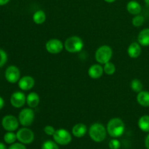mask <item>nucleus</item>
<instances>
[{
    "mask_svg": "<svg viewBox=\"0 0 149 149\" xmlns=\"http://www.w3.org/2000/svg\"><path fill=\"white\" fill-rule=\"evenodd\" d=\"M141 6L138 1H130L128 2L127 5V10L130 14L132 15H137L139 14L141 12Z\"/></svg>",
    "mask_w": 149,
    "mask_h": 149,
    "instance_id": "obj_19",
    "label": "nucleus"
},
{
    "mask_svg": "<svg viewBox=\"0 0 149 149\" xmlns=\"http://www.w3.org/2000/svg\"><path fill=\"white\" fill-rule=\"evenodd\" d=\"M131 89L133 90L135 93H140L143 90V84L139 79H135L132 80L130 84Z\"/></svg>",
    "mask_w": 149,
    "mask_h": 149,
    "instance_id": "obj_22",
    "label": "nucleus"
},
{
    "mask_svg": "<svg viewBox=\"0 0 149 149\" xmlns=\"http://www.w3.org/2000/svg\"><path fill=\"white\" fill-rule=\"evenodd\" d=\"M35 81L33 77L30 76H25L19 80L18 86L22 90H30L34 86Z\"/></svg>",
    "mask_w": 149,
    "mask_h": 149,
    "instance_id": "obj_12",
    "label": "nucleus"
},
{
    "mask_svg": "<svg viewBox=\"0 0 149 149\" xmlns=\"http://www.w3.org/2000/svg\"><path fill=\"white\" fill-rule=\"evenodd\" d=\"M42 149H59L58 143L52 141H47L43 143Z\"/></svg>",
    "mask_w": 149,
    "mask_h": 149,
    "instance_id": "obj_26",
    "label": "nucleus"
},
{
    "mask_svg": "<svg viewBox=\"0 0 149 149\" xmlns=\"http://www.w3.org/2000/svg\"><path fill=\"white\" fill-rule=\"evenodd\" d=\"M87 128L85 125L82 123L77 124L72 128V133L77 138H82L87 133Z\"/></svg>",
    "mask_w": 149,
    "mask_h": 149,
    "instance_id": "obj_15",
    "label": "nucleus"
},
{
    "mask_svg": "<svg viewBox=\"0 0 149 149\" xmlns=\"http://www.w3.org/2000/svg\"><path fill=\"white\" fill-rule=\"evenodd\" d=\"M44 131H45V133L47 134L49 136H53V135L55 132V128L52 126H50V125H47V126L45 127L44 128Z\"/></svg>",
    "mask_w": 149,
    "mask_h": 149,
    "instance_id": "obj_29",
    "label": "nucleus"
},
{
    "mask_svg": "<svg viewBox=\"0 0 149 149\" xmlns=\"http://www.w3.org/2000/svg\"><path fill=\"white\" fill-rule=\"evenodd\" d=\"M17 139L23 144H30L34 140V134L30 129L21 128L17 132Z\"/></svg>",
    "mask_w": 149,
    "mask_h": 149,
    "instance_id": "obj_7",
    "label": "nucleus"
},
{
    "mask_svg": "<svg viewBox=\"0 0 149 149\" xmlns=\"http://www.w3.org/2000/svg\"><path fill=\"white\" fill-rule=\"evenodd\" d=\"M4 100H3L2 97H0V110H1V109H2L3 106H4Z\"/></svg>",
    "mask_w": 149,
    "mask_h": 149,
    "instance_id": "obj_32",
    "label": "nucleus"
},
{
    "mask_svg": "<svg viewBox=\"0 0 149 149\" xmlns=\"http://www.w3.org/2000/svg\"><path fill=\"white\" fill-rule=\"evenodd\" d=\"M9 149H27L22 143H14L10 146Z\"/></svg>",
    "mask_w": 149,
    "mask_h": 149,
    "instance_id": "obj_30",
    "label": "nucleus"
},
{
    "mask_svg": "<svg viewBox=\"0 0 149 149\" xmlns=\"http://www.w3.org/2000/svg\"><path fill=\"white\" fill-rule=\"evenodd\" d=\"M103 71L108 75H113L115 73V71H116V67H115L113 63L111 62H108L104 64Z\"/></svg>",
    "mask_w": 149,
    "mask_h": 149,
    "instance_id": "obj_23",
    "label": "nucleus"
},
{
    "mask_svg": "<svg viewBox=\"0 0 149 149\" xmlns=\"http://www.w3.org/2000/svg\"><path fill=\"white\" fill-rule=\"evenodd\" d=\"M1 125L4 129L8 132H13L18 128V121L12 115H7L4 116L1 121Z\"/></svg>",
    "mask_w": 149,
    "mask_h": 149,
    "instance_id": "obj_8",
    "label": "nucleus"
},
{
    "mask_svg": "<svg viewBox=\"0 0 149 149\" xmlns=\"http://www.w3.org/2000/svg\"><path fill=\"white\" fill-rule=\"evenodd\" d=\"M103 68L99 64L91 65L88 70V74L92 79H98L103 75Z\"/></svg>",
    "mask_w": 149,
    "mask_h": 149,
    "instance_id": "obj_13",
    "label": "nucleus"
},
{
    "mask_svg": "<svg viewBox=\"0 0 149 149\" xmlns=\"http://www.w3.org/2000/svg\"><path fill=\"white\" fill-rule=\"evenodd\" d=\"M0 149H7V148L4 143H2L0 142Z\"/></svg>",
    "mask_w": 149,
    "mask_h": 149,
    "instance_id": "obj_34",
    "label": "nucleus"
},
{
    "mask_svg": "<svg viewBox=\"0 0 149 149\" xmlns=\"http://www.w3.org/2000/svg\"><path fill=\"white\" fill-rule=\"evenodd\" d=\"M145 146H146V147L147 149H149V134L147 135L146 138Z\"/></svg>",
    "mask_w": 149,
    "mask_h": 149,
    "instance_id": "obj_31",
    "label": "nucleus"
},
{
    "mask_svg": "<svg viewBox=\"0 0 149 149\" xmlns=\"http://www.w3.org/2000/svg\"><path fill=\"white\" fill-rule=\"evenodd\" d=\"M106 130L111 137L116 138L123 135L125 126L122 119L119 118H113L108 122Z\"/></svg>",
    "mask_w": 149,
    "mask_h": 149,
    "instance_id": "obj_1",
    "label": "nucleus"
},
{
    "mask_svg": "<svg viewBox=\"0 0 149 149\" xmlns=\"http://www.w3.org/2000/svg\"><path fill=\"white\" fill-rule=\"evenodd\" d=\"M104 1H106V2H108V3H113V2H114L116 0H104Z\"/></svg>",
    "mask_w": 149,
    "mask_h": 149,
    "instance_id": "obj_35",
    "label": "nucleus"
},
{
    "mask_svg": "<svg viewBox=\"0 0 149 149\" xmlns=\"http://www.w3.org/2000/svg\"><path fill=\"white\" fill-rule=\"evenodd\" d=\"M64 46L68 52L75 53V52H79L84 47V42L81 38L74 36L68 38L65 40Z\"/></svg>",
    "mask_w": 149,
    "mask_h": 149,
    "instance_id": "obj_3",
    "label": "nucleus"
},
{
    "mask_svg": "<svg viewBox=\"0 0 149 149\" xmlns=\"http://www.w3.org/2000/svg\"><path fill=\"white\" fill-rule=\"evenodd\" d=\"M20 73L18 68L15 65H11L7 68L5 71V78L9 82L15 83L20 79Z\"/></svg>",
    "mask_w": 149,
    "mask_h": 149,
    "instance_id": "obj_10",
    "label": "nucleus"
},
{
    "mask_svg": "<svg viewBox=\"0 0 149 149\" xmlns=\"http://www.w3.org/2000/svg\"><path fill=\"white\" fill-rule=\"evenodd\" d=\"M144 1H145V2L146 3V4L149 5V0H144Z\"/></svg>",
    "mask_w": 149,
    "mask_h": 149,
    "instance_id": "obj_36",
    "label": "nucleus"
},
{
    "mask_svg": "<svg viewBox=\"0 0 149 149\" xmlns=\"http://www.w3.org/2000/svg\"><path fill=\"white\" fill-rule=\"evenodd\" d=\"M63 49L62 42L58 39H49L46 43V49L51 54H58Z\"/></svg>",
    "mask_w": 149,
    "mask_h": 149,
    "instance_id": "obj_9",
    "label": "nucleus"
},
{
    "mask_svg": "<svg viewBox=\"0 0 149 149\" xmlns=\"http://www.w3.org/2000/svg\"><path fill=\"white\" fill-rule=\"evenodd\" d=\"M4 140L8 144H13L17 140V135L13 132H8L4 135Z\"/></svg>",
    "mask_w": 149,
    "mask_h": 149,
    "instance_id": "obj_24",
    "label": "nucleus"
},
{
    "mask_svg": "<svg viewBox=\"0 0 149 149\" xmlns=\"http://www.w3.org/2000/svg\"><path fill=\"white\" fill-rule=\"evenodd\" d=\"M144 21H145V18H144L143 16L137 15L136 16H135L132 18V25L134 26H135V27H140V26H141L143 24Z\"/></svg>",
    "mask_w": 149,
    "mask_h": 149,
    "instance_id": "obj_25",
    "label": "nucleus"
},
{
    "mask_svg": "<svg viewBox=\"0 0 149 149\" xmlns=\"http://www.w3.org/2000/svg\"><path fill=\"white\" fill-rule=\"evenodd\" d=\"M10 1V0H0V6L4 5V4H7Z\"/></svg>",
    "mask_w": 149,
    "mask_h": 149,
    "instance_id": "obj_33",
    "label": "nucleus"
},
{
    "mask_svg": "<svg viewBox=\"0 0 149 149\" xmlns=\"http://www.w3.org/2000/svg\"><path fill=\"white\" fill-rule=\"evenodd\" d=\"M33 20L36 24H42L46 20V14L43 10H38L33 14Z\"/></svg>",
    "mask_w": 149,
    "mask_h": 149,
    "instance_id": "obj_21",
    "label": "nucleus"
},
{
    "mask_svg": "<svg viewBox=\"0 0 149 149\" xmlns=\"http://www.w3.org/2000/svg\"><path fill=\"white\" fill-rule=\"evenodd\" d=\"M39 102H40V98L39 95L34 92L29 93L26 97V103L30 108L36 107L39 105Z\"/></svg>",
    "mask_w": 149,
    "mask_h": 149,
    "instance_id": "obj_16",
    "label": "nucleus"
},
{
    "mask_svg": "<svg viewBox=\"0 0 149 149\" xmlns=\"http://www.w3.org/2000/svg\"><path fill=\"white\" fill-rule=\"evenodd\" d=\"M34 120V112L31 109H24L19 113V122L24 127L32 125Z\"/></svg>",
    "mask_w": 149,
    "mask_h": 149,
    "instance_id": "obj_6",
    "label": "nucleus"
},
{
    "mask_svg": "<svg viewBox=\"0 0 149 149\" xmlns=\"http://www.w3.org/2000/svg\"><path fill=\"white\" fill-rule=\"evenodd\" d=\"M53 139L55 142L61 146H66L71 143L72 138L68 131L65 129H59L55 130L53 135Z\"/></svg>",
    "mask_w": 149,
    "mask_h": 149,
    "instance_id": "obj_5",
    "label": "nucleus"
},
{
    "mask_svg": "<svg viewBox=\"0 0 149 149\" xmlns=\"http://www.w3.org/2000/svg\"><path fill=\"white\" fill-rule=\"evenodd\" d=\"M137 101L143 107L149 106V92L141 91L137 95Z\"/></svg>",
    "mask_w": 149,
    "mask_h": 149,
    "instance_id": "obj_17",
    "label": "nucleus"
},
{
    "mask_svg": "<svg viewBox=\"0 0 149 149\" xmlns=\"http://www.w3.org/2000/svg\"><path fill=\"white\" fill-rule=\"evenodd\" d=\"M7 60V55L3 49H0V67L3 66L6 63Z\"/></svg>",
    "mask_w": 149,
    "mask_h": 149,
    "instance_id": "obj_28",
    "label": "nucleus"
},
{
    "mask_svg": "<svg viewBox=\"0 0 149 149\" xmlns=\"http://www.w3.org/2000/svg\"><path fill=\"white\" fill-rule=\"evenodd\" d=\"M26 97L25 95L21 92H15L13 93L10 98V103L12 106L15 108H20L25 104Z\"/></svg>",
    "mask_w": 149,
    "mask_h": 149,
    "instance_id": "obj_11",
    "label": "nucleus"
},
{
    "mask_svg": "<svg viewBox=\"0 0 149 149\" xmlns=\"http://www.w3.org/2000/svg\"><path fill=\"white\" fill-rule=\"evenodd\" d=\"M128 55L132 58H137L141 53V45L138 42H132L127 49Z\"/></svg>",
    "mask_w": 149,
    "mask_h": 149,
    "instance_id": "obj_14",
    "label": "nucleus"
},
{
    "mask_svg": "<svg viewBox=\"0 0 149 149\" xmlns=\"http://www.w3.org/2000/svg\"><path fill=\"white\" fill-rule=\"evenodd\" d=\"M107 130L103 125L100 123H95L91 125L89 130V135L90 138L96 143H100L106 138Z\"/></svg>",
    "mask_w": 149,
    "mask_h": 149,
    "instance_id": "obj_2",
    "label": "nucleus"
},
{
    "mask_svg": "<svg viewBox=\"0 0 149 149\" xmlns=\"http://www.w3.org/2000/svg\"><path fill=\"white\" fill-rule=\"evenodd\" d=\"M138 41L142 46H149V29H145L140 32L138 36Z\"/></svg>",
    "mask_w": 149,
    "mask_h": 149,
    "instance_id": "obj_18",
    "label": "nucleus"
},
{
    "mask_svg": "<svg viewBox=\"0 0 149 149\" xmlns=\"http://www.w3.org/2000/svg\"><path fill=\"white\" fill-rule=\"evenodd\" d=\"M138 127L142 131L145 132H149V116L144 115L141 116L138 120Z\"/></svg>",
    "mask_w": 149,
    "mask_h": 149,
    "instance_id": "obj_20",
    "label": "nucleus"
},
{
    "mask_svg": "<svg viewBox=\"0 0 149 149\" xmlns=\"http://www.w3.org/2000/svg\"><path fill=\"white\" fill-rule=\"evenodd\" d=\"M109 146L110 149H119L121 147V143L119 141L115 138V139H112L111 141H110Z\"/></svg>",
    "mask_w": 149,
    "mask_h": 149,
    "instance_id": "obj_27",
    "label": "nucleus"
},
{
    "mask_svg": "<svg viewBox=\"0 0 149 149\" xmlns=\"http://www.w3.org/2000/svg\"><path fill=\"white\" fill-rule=\"evenodd\" d=\"M112 49L108 45H103L96 50L95 59L97 63L105 64L109 62L112 57Z\"/></svg>",
    "mask_w": 149,
    "mask_h": 149,
    "instance_id": "obj_4",
    "label": "nucleus"
}]
</instances>
